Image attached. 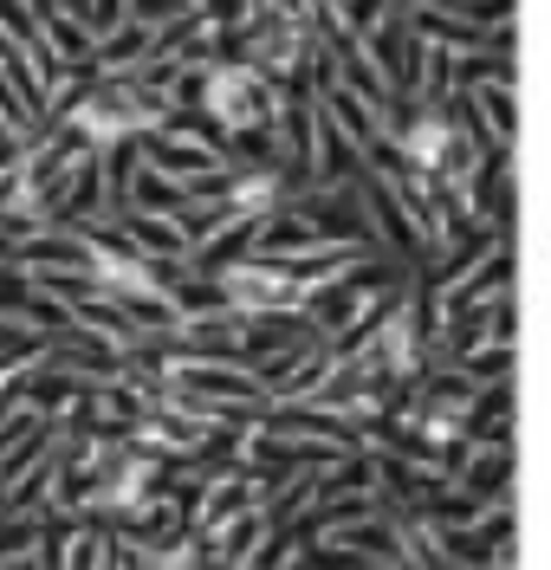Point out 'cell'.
Segmentation results:
<instances>
[{"label": "cell", "instance_id": "52a82bcc", "mask_svg": "<svg viewBox=\"0 0 551 570\" xmlns=\"http://www.w3.org/2000/svg\"><path fill=\"white\" fill-rule=\"evenodd\" d=\"M0 570H39L33 558H13V564H0Z\"/></svg>", "mask_w": 551, "mask_h": 570}, {"label": "cell", "instance_id": "5b68a950", "mask_svg": "<svg viewBox=\"0 0 551 570\" xmlns=\"http://www.w3.org/2000/svg\"><path fill=\"white\" fill-rule=\"evenodd\" d=\"M474 105L486 110V124H493L500 137H513V91H506V78H500V91H493V85H480Z\"/></svg>", "mask_w": 551, "mask_h": 570}, {"label": "cell", "instance_id": "277c9868", "mask_svg": "<svg viewBox=\"0 0 551 570\" xmlns=\"http://www.w3.org/2000/svg\"><path fill=\"white\" fill-rule=\"evenodd\" d=\"M149 46H156V39H149V20H137V27H124V33L117 39H105V52H98V66H130V59H149Z\"/></svg>", "mask_w": 551, "mask_h": 570}, {"label": "cell", "instance_id": "8992f818", "mask_svg": "<svg viewBox=\"0 0 551 570\" xmlns=\"http://www.w3.org/2000/svg\"><path fill=\"white\" fill-rule=\"evenodd\" d=\"M27 544H33V525H27V519H7V525H0V558H13V551H27Z\"/></svg>", "mask_w": 551, "mask_h": 570}, {"label": "cell", "instance_id": "3957f363", "mask_svg": "<svg viewBox=\"0 0 551 570\" xmlns=\"http://www.w3.org/2000/svg\"><path fill=\"white\" fill-rule=\"evenodd\" d=\"M312 240H325L318 220H293V214H279V208L259 220V253H266V259H286V253L312 247Z\"/></svg>", "mask_w": 551, "mask_h": 570}, {"label": "cell", "instance_id": "6da1fadb", "mask_svg": "<svg viewBox=\"0 0 551 570\" xmlns=\"http://www.w3.org/2000/svg\"><path fill=\"white\" fill-rule=\"evenodd\" d=\"M208 110L227 130H266L273 124V91L259 71H215L208 78Z\"/></svg>", "mask_w": 551, "mask_h": 570}, {"label": "cell", "instance_id": "7a4b0ae2", "mask_svg": "<svg viewBox=\"0 0 551 570\" xmlns=\"http://www.w3.org/2000/svg\"><path fill=\"white\" fill-rule=\"evenodd\" d=\"M144 156H149V169H163V176H183V181H201V176H215V169H220L215 142H169V137H149V142H144Z\"/></svg>", "mask_w": 551, "mask_h": 570}]
</instances>
